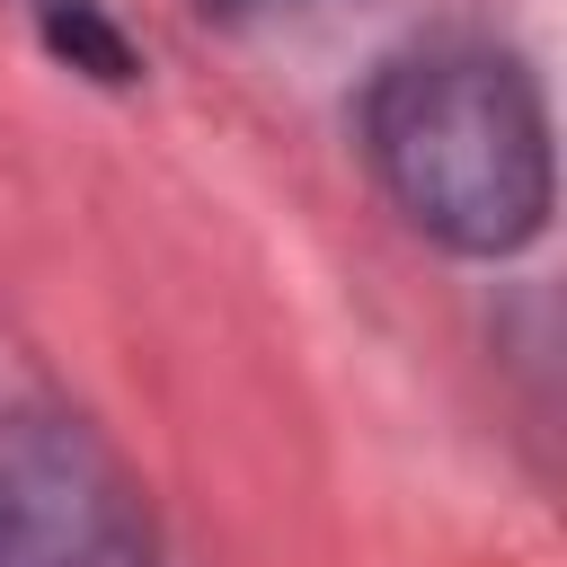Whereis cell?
Instances as JSON below:
<instances>
[{"label": "cell", "mask_w": 567, "mask_h": 567, "mask_svg": "<svg viewBox=\"0 0 567 567\" xmlns=\"http://www.w3.org/2000/svg\"><path fill=\"white\" fill-rule=\"evenodd\" d=\"M363 151L399 213L443 248H523L549 213V115L505 53L434 44L372 80Z\"/></svg>", "instance_id": "1"}, {"label": "cell", "mask_w": 567, "mask_h": 567, "mask_svg": "<svg viewBox=\"0 0 567 567\" xmlns=\"http://www.w3.org/2000/svg\"><path fill=\"white\" fill-rule=\"evenodd\" d=\"M0 567H151L133 470L53 408H0Z\"/></svg>", "instance_id": "2"}, {"label": "cell", "mask_w": 567, "mask_h": 567, "mask_svg": "<svg viewBox=\"0 0 567 567\" xmlns=\"http://www.w3.org/2000/svg\"><path fill=\"white\" fill-rule=\"evenodd\" d=\"M35 9H53V35H62V53H89L97 71H124V53L97 35V18H89V0H35Z\"/></svg>", "instance_id": "3"}]
</instances>
